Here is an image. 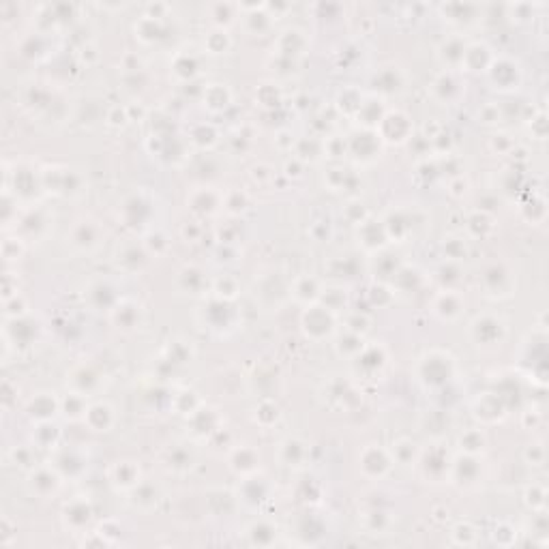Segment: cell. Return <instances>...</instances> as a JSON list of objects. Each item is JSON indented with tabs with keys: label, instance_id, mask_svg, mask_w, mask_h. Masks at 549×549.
Segmentation results:
<instances>
[{
	"label": "cell",
	"instance_id": "cell-10",
	"mask_svg": "<svg viewBox=\"0 0 549 549\" xmlns=\"http://www.w3.org/2000/svg\"><path fill=\"white\" fill-rule=\"evenodd\" d=\"M71 245L80 251H93L99 245V228L82 222L71 230Z\"/></svg>",
	"mask_w": 549,
	"mask_h": 549
},
{
	"label": "cell",
	"instance_id": "cell-6",
	"mask_svg": "<svg viewBox=\"0 0 549 549\" xmlns=\"http://www.w3.org/2000/svg\"><path fill=\"white\" fill-rule=\"evenodd\" d=\"M109 478L118 489H136L140 485V466L136 461H118L109 472Z\"/></svg>",
	"mask_w": 549,
	"mask_h": 549
},
{
	"label": "cell",
	"instance_id": "cell-8",
	"mask_svg": "<svg viewBox=\"0 0 549 549\" xmlns=\"http://www.w3.org/2000/svg\"><path fill=\"white\" fill-rule=\"evenodd\" d=\"M60 485L58 480V474L48 470V468H39L30 474V480H28V487L33 494H37L39 498H48L52 496Z\"/></svg>",
	"mask_w": 549,
	"mask_h": 549
},
{
	"label": "cell",
	"instance_id": "cell-30",
	"mask_svg": "<svg viewBox=\"0 0 549 549\" xmlns=\"http://www.w3.org/2000/svg\"><path fill=\"white\" fill-rule=\"evenodd\" d=\"M393 459L399 461L402 466H410L412 461L416 459V444L408 438H399L397 442H393Z\"/></svg>",
	"mask_w": 549,
	"mask_h": 549
},
{
	"label": "cell",
	"instance_id": "cell-29",
	"mask_svg": "<svg viewBox=\"0 0 549 549\" xmlns=\"http://www.w3.org/2000/svg\"><path fill=\"white\" fill-rule=\"evenodd\" d=\"M60 408H62V414L71 421H78L80 416H86V410H89V406L84 402V395L80 393H71L69 397L60 404Z\"/></svg>",
	"mask_w": 549,
	"mask_h": 549
},
{
	"label": "cell",
	"instance_id": "cell-20",
	"mask_svg": "<svg viewBox=\"0 0 549 549\" xmlns=\"http://www.w3.org/2000/svg\"><path fill=\"white\" fill-rule=\"evenodd\" d=\"M459 93H461L459 82L455 80L453 73H442L433 80V95L440 101H455Z\"/></svg>",
	"mask_w": 549,
	"mask_h": 549
},
{
	"label": "cell",
	"instance_id": "cell-13",
	"mask_svg": "<svg viewBox=\"0 0 549 549\" xmlns=\"http://www.w3.org/2000/svg\"><path fill=\"white\" fill-rule=\"evenodd\" d=\"M258 464H260V457L253 449L249 447H240L232 453L230 457V466L236 474H243V476H249L258 470Z\"/></svg>",
	"mask_w": 549,
	"mask_h": 549
},
{
	"label": "cell",
	"instance_id": "cell-17",
	"mask_svg": "<svg viewBox=\"0 0 549 549\" xmlns=\"http://www.w3.org/2000/svg\"><path fill=\"white\" fill-rule=\"evenodd\" d=\"M112 318H114L118 328H134L140 322V307L129 303V300H120L114 305Z\"/></svg>",
	"mask_w": 549,
	"mask_h": 549
},
{
	"label": "cell",
	"instance_id": "cell-23",
	"mask_svg": "<svg viewBox=\"0 0 549 549\" xmlns=\"http://www.w3.org/2000/svg\"><path fill=\"white\" fill-rule=\"evenodd\" d=\"M230 103V93L224 84H210L208 89L204 91V105L210 109V112H222Z\"/></svg>",
	"mask_w": 549,
	"mask_h": 549
},
{
	"label": "cell",
	"instance_id": "cell-41",
	"mask_svg": "<svg viewBox=\"0 0 549 549\" xmlns=\"http://www.w3.org/2000/svg\"><path fill=\"white\" fill-rule=\"evenodd\" d=\"M11 457H13V461H15V466H19V468H28V466H30V459H33V453H30V449H15V451L11 453Z\"/></svg>",
	"mask_w": 549,
	"mask_h": 549
},
{
	"label": "cell",
	"instance_id": "cell-24",
	"mask_svg": "<svg viewBox=\"0 0 549 549\" xmlns=\"http://www.w3.org/2000/svg\"><path fill=\"white\" fill-rule=\"evenodd\" d=\"M157 500H159V494L150 485H138L136 489H131V504L140 511H150L157 504Z\"/></svg>",
	"mask_w": 549,
	"mask_h": 549
},
{
	"label": "cell",
	"instance_id": "cell-19",
	"mask_svg": "<svg viewBox=\"0 0 549 549\" xmlns=\"http://www.w3.org/2000/svg\"><path fill=\"white\" fill-rule=\"evenodd\" d=\"M292 294H294L296 300H300V303H305L307 307H309L320 296V283L314 277H298L294 281Z\"/></svg>",
	"mask_w": 549,
	"mask_h": 549
},
{
	"label": "cell",
	"instance_id": "cell-33",
	"mask_svg": "<svg viewBox=\"0 0 549 549\" xmlns=\"http://www.w3.org/2000/svg\"><path fill=\"white\" fill-rule=\"evenodd\" d=\"M277 419H279V408H277L275 402L264 399L260 406H255V421H258V423H262L264 427H269V425H273Z\"/></svg>",
	"mask_w": 549,
	"mask_h": 549
},
{
	"label": "cell",
	"instance_id": "cell-1",
	"mask_svg": "<svg viewBox=\"0 0 549 549\" xmlns=\"http://www.w3.org/2000/svg\"><path fill=\"white\" fill-rule=\"evenodd\" d=\"M453 357L447 352H429L423 357L419 365V376L427 386H442L451 380L453 376Z\"/></svg>",
	"mask_w": 549,
	"mask_h": 549
},
{
	"label": "cell",
	"instance_id": "cell-27",
	"mask_svg": "<svg viewBox=\"0 0 549 549\" xmlns=\"http://www.w3.org/2000/svg\"><path fill=\"white\" fill-rule=\"evenodd\" d=\"M365 528L371 534H386V530L390 528V517L386 511L382 509H373L365 515Z\"/></svg>",
	"mask_w": 549,
	"mask_h": 549
},
{
	"label": "cell",
	"instance_id": "cell-42",
	"mask_svg": "<svg viewBox=\"0 0 549 549\" xmlns=\"http://www.w3.org/2000/svg\"><path fill=\"white\" fill-rule=\"evenodd\" d=\"M478 118H480L483 123H487V125L500 120V109H498V105H485V107H483L480 112H478Z\"/></svg>",
	"mask_w": 549,
	"mask_h": 549
},
{
	"label": "cell",
	"instance_id": "cell-4",
	"mask_svg": "<svg viewBox=\"0 0 549 549\" xmlns=\"http://www.w3.org/2000/svg\"><path fill=\"white\" fill-rule=\"evenodd\" d=\"M390 461H393V457L384 449H380L376 444H369L361 455V468L367 476L380 478L390 470Z\"/></svg>",
	"mask_w": 549,
	"mask_h": 549
},
{
	"label": "cell",
	"instance_id": "cell-22",
	"mask_svg": "<svg viewBox=\"0 0 549 549\" xmlns=\"http://www.w3.org/2000/svg\"><path fill=\"white\" fill-rule=\"evenodd\" d=\"M461 312V298L453 292L447 290L435 298V314L444 320H455Z\"/></svg>",
	"mask_w": 549,
	"mask_h": 549
},
{
	"label": "cell",
	"instance_id": "cell-28",
	"mask_svg": "<svg viewBox=\"0 0 549 549\" xmlns=\"http://www.w3.org/2000/svg\"><path fill=\"white\" fill-rule=\"evenodd\" d=\"M305 444L300 440H285L281 444V461L285 466H298L300 461L305 459Z\"/></svg>",
	"mask_w": 549,
	"mask_h": 549
},
{
	"label": "cell",
	"instance_id": "cell-36",
	"mask_svg": "<svg viewBox=\"0 0 549 549\" xmlns=\"http://www.w3.org/2000/svg\"><path fill=\"white\" fill-rule=\"evenodd\" d=\"M191 453L189 451H185V449H177L174 451L172 455H170V459H168V464H170V468L174 470V472H185L187 468H191Z\"/></svg>",
	"mask_w": 549,
	"mask_h": 549
},
{
	"label": "cell",
	"instance_id": "cell-3",
	"mask_svg": "<svg viewBox=\"0 0 549 549\" xmlns=\"http://www.w3.org/2000/svg\"><path fill=\"white\" fill-rule=\"evenodd\" d=\"M470 331H472V339L478 345H496L504 339L507 328H504V322L496 316H478L472 322Z\"/></svg>",
	"mask_w": 549,
	"mask_h": 549
},
{
	"label": "cell",
	"instance_id": "cell-43",
	"mask_svg": "<svg viewBox=\"0 0 549 549\" xmlns=\"http://www.w3.org/2000/svg\"><path fill=\"white\" fill-rule=\"evenodd\" d=\"M525 457H528V461L532 459V466H541L543 459H545V451H543L541 444H534V447H530L528 451H525Z\"/></svg>",
	"mask_w": 549,
	"mask_h": 549
},
{
	"label": "cell",
	"instance_id": "cell-37",
	"mask_svg": "<svg viewBox=\"0 0 549 549\" xmlns=\"http://www.w3.org/2000/svg\"><path fill=\"white\" fill-rule=\"evenodd\" d=\"M215 292H217V296L222 298V300H232L236 296V292H238V285H236L234 279L224 277V279H219L215 283Z\"/></svg>",
	"mask_w": 549,
	"mask_h": 549
},
{
	"label": "cell",
	"instance_id": "cell-15",
	"mask_svg": "<svg viewBox=\"0 0 549 549\" xmlns=\"http://www.w3.org/2000/svg\"><path fill=\"white\" fill-rule=\"evenodd\" d=\"M483 281H485V288L494 294H509L507 290L511 288V273L504 271L502 264H492L483 273Z\"/></svg>",
	"mask_w": 549,
	"mask_h": 549
},
{
	"label": "cell",
	"instance_id": "cell-18",
	"mask_svg": "<svg viewBox=\"0 0 549 549\" xmlns=\"http://www.w3.org/2000/svg\"><path fill=\"white\" fill-rule=\"evenodd\" d=\"M269 498V487L264 485L262 478H247L243 492H240V500H243L247 507H258Z\"/></svg>",
	"mask_w": 549,
	"mask_h": 549
},
{
	"label": "cell",
	"instance_id": "cell-34",
	"mask_svg": "<svg viewBox=\"0 0 549 549\" xmlns=\"http://www.w3.org/2000/svg\"><path fill=\"white\" fill-rule=\"evenodd\" d=\"M459 444L468 455H472V453H476V451H480L483 447H485V435H483L480 429H470V431H466L464 435L459 438Z\"/></svg>",
	"mask_w": 549,
	"mask_h": 549
},
{
	"label": "cell",
	"instance_id": "cell-7",
	"mask_svg": "<svg viewBox=\"0 0 549 549\" xmlns=\"http://www.w3.org/2000/svg\"><path fill=\"white\" fill-rule=\"evenodd\" d=\"M62 519H64V523L69 525V528L82 530L93 519V507L86 500H73V502L67 504V507H64Z\"/></svg>",
	"mask_w": 549,
	"mask_h": 549
},
{
	"label": "cell",
	"instance_id": "cell-25",
	"mask_svg": "<svg viewBox=\"0 0 549 549\" xmlns=\"http://www.w3.org/2000/svg\"><path fill=\"white\" fill-rule=\"evenodd\" d=\"M449 468V461H447V455L442 449H433L429 453V457L425 459V464H423V470H425V476L427 478H440Z\"/></svg>",
	"mask_w": 549,
	"mask_h": 549
},
{
	"label": "cell",
	"instance_id": "cell-44",
	"mask_svg": "<svg viewBox=\"0 0 549 549\" xmlns=\"http://www.w3.org/2000/svg\"><path fill=\"white\" fill-rule=\"evenodd\" d=\"M328 152H331L333 157H341L343 155V150H345V142L339 140V138H333V140H328L326 146H324Z\"/></svg>",
	"mask_w": 549,
	"mask_h": 549
},
{
	"label": "cell",
	"instance_id": "cell-9",
	"mask_svg": "<svg viewBox=\"0 0 549 549\" xmlns=\"http://www.w3.org/2000/svg\"><path fill=\"white\" fill-rule=\"evenodd\" d=\"M84 421L89 423V427L93 431H109V427L114 425V410L103 402L93 404V406H89V410H86Z\"/></svg>",
	"mask_w": 549,
	"mask_h": 549
},
{
	"label": "cell",
	"instance_id": "cell-26",
	"mask_svg": "<svg viewBox=\"0 0 549 549\" xmlns=\"http://www.w3.org/2000/svg\"><path fill=\"white\" fill-rule=\"evenodd\" d=\"M97 382H99V378L91 367H80L71 376V384H73L75 393L84 395V397H86V393H91L97 386Z\"/></svg>",
	"mask_w": 549,
	"mask_h": 549
},
{
	"label": "cell",
	"instance_id": "cell-11",
	"mask_svg": "<svg viewBox=\"0 0 549 549\" xmlns=\"http://www.w3.org/2000/svg\"><path fill=\"white\" fill-rule=\"evenodd\" d=\"M489 73H492V82L496 84V89L498 86L500 89H511V86L519 82V69L511 60H496L492 64Z\"/></svg>",
	"mask_w": 549,
	"mask_h": 549
},
{
	"label": "cell",
	"instance_id": "cell-40",
	"mask_svg": "<svg viewBox=\"0 0 549 549\" xmlns=\"http://www.w3.org/2000/svg\"><path fill=\"white\" fill-rule=\"evenodd\" d=\"M444 253L451 260H459L466 255V243L461 238H449L444 240Z\"/></svg>",
	"mask_w": 549,
	"mask_h": 549
},
{
	"label": "cell",
	"instance_id": "cell-21",
	"mask_svg": "<svg viewBox=\"0 0 549 549\" xmlns=\"http://www.w3.org/2000/svg\"><path fill=\"white\" fill-rule=\"evenodd\" d=\"M354 361H357V367L359 369H363L365 373H369V376H371V373H376L384 365L386 357H384V350L382 348H363L361 354Z\"/></svg>",
	"mask_w": 549,
	"mask_h": 549
},
{
	"label": "cell",
	"instance_id": "cell-14",
	"mask_svg": "<svg viewBox=\"0 0 549 549\" xmlns=\"http://www.w3.org/2000/svg\"><path fill=\"white\" fill-rule=\"evenodd\" d=\"M56 410H58V402L52 397L50 393H39L37 397L28 404V414L33 416V419H37L39 423L50 421L56 414Z\"/></svg>",
	"mask_w": 549,
	"mask_h": 549
},
{
	"label": "cell",
	"instance_id": "cell-35",
	"mask_svg": "<svg viewBox=\"0 0 549 549\" xmlns=\"http://www.w3.org/2000/svg\"><path fill=\"white\" fill-rule=\"evenodd\" d=\"M476 530L472 528L470 523H457L455 528H453V532H451V539H453V543L455 545H464V547H468V545H474L476 543Z\"/></svg>",
	"mask_w": 549,
	"mask_h": 549
},
{
	"label": "cell",
	"instance_id": "cell-38",
	"mask_svg": "<svg viewBox=\"0 0 549 549\" xmlns=\"http://www.w3.org/2000/svg\"><path fill=\"white\" fill-rule=\"evenodd\" d=\"M249 204V197L243 191H230L226 197V206L230 213H243Z\"/></svg>",
	"mask_w": 549,
	"mask_h": 549
},
{
	"label": "cell",
	"instance_id": "cell-12",
	"mask_svg": "<svg viewBox=\"0 0 549 549\" xmlns=\"http://www.w3.org/2000/svg\"><path fill=\"white\" fill-rule=\"evenodd\" d=\"M247 541L253 547H269L277 541V528L267 519H258L247 528Z\"/></svg>",
	"mask_w": 549,
	"mask_h": 549
},
{
	"label": "cell",
	"instance_id": "cell-5",
	"mask_svg": "<svg viewBox=\"0 0 549 549\" xmlns=\"http://www.w3.org/2000/svg\"><path fill=\"white\" fill-rule=\"evenodd\" d=\"M380 134L386 142H406L412 134V123L404 112H393L380 120Z\"/></svg>",
	"mask_w": 549,
	"mask_h": 549
},
{
	"label": "cell",
	"instance_id": "cell-2",
	"mask_svg": "<svg viewBox=\"0 0 549 549\" xmlns=\"http://www.w3.org/2000/svg\"><path fill=\"white\" fill-rule=\"evenodd\" d=\"M300 324L307 337L314 341H322L335 331V316L324 305H309L303 314Z\"/></svg>",
	"mask_w": 549,
	"mask_h": 549
},
{
	"label": "cell",
	"instance_id": "cell-16",
	"mask_svg": "<svg viewBox=\"0 0 549 549\" xmlns=\"http://www.w3.org/2000/svg\"><path fill=\"white\" fill-rule=\"evenodd\" d=\"M502 397L494 393H487L485 397H480L476 402V416L483 423H496L498 419H502Z\"/></svg>",
	"mask_w": 549,
	"mask_h": 549
},
{
	"label": "cell",
	"instance_id": "cell-39",
	"mask_svg": "<svg viewBox=\"0 0 549 549\" xmlns=\"http://www.w3.org/2000/svg\"><path fill=\"white\" fill-rule=\"evenodd\" d=\"M525 504L534 511H541L545 507V489L541 485L528 487V492H525Z\"/></svg>",
	"mask_w": 549,
	"mask_h": 549
},
{
	"label": "cell",
	"instance_id": "cell-31",
	"mask_svg": "<svg viewBox=\"0 0 549 549\" xmlns=\"http://www.w3.org/2000/svg\"><path fill=\"white\" fill-rule=\"evenodd\" d=\"M144 262H146V253H144L142 249H138V247H127V249L123 251V258L118 255V264H120L125 271H129V273H134V271L142 269V267H144Z\"/></svg>",
	"mask_w": 549,
	"mask_h": 549
},
{
	"label": "cell",
	"instance_id": "cell-32",
	"mask_svg": "<svg viewBox=\"0 0 549 549\" xmlns=\"http://www.w3.org/2000/svg\"><path fill=\"white\" fill-rule=\"evenodd\" d=\"M181 283H183L185 290H189V294H197L204 285V273L197 267H187L181 273Z\"/></svg>",
	"mask_w": 549,
	"mask_h": 549
}]
</instances>
